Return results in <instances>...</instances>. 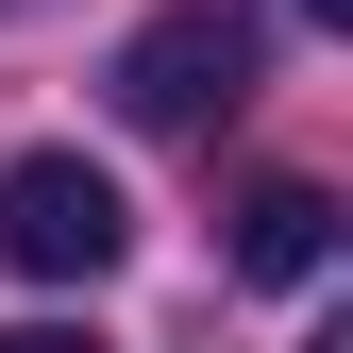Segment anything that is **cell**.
Here are the masks:
<instances>
[{"label":"cell","mask_w":353,"mask_h":353,"mask_svg":"<svg viewBox=\"0 0 353 353\" xmlns=\"http://www.w3.org/2000/svg\"><path fill=\"white\" fill-rule=\"evenodd\" d=\"M252 51H270V34H252L236 0H168L135 51H118V118H135V135H202V118L252 101Z\"/></svg>","instance_id":"6da1fadb"},{"label":"cell","mask_w":353,"mask_h":353,"mask_svg":"<svg viewBox=\"0 0 353 353\" xmlns=\"http://www.w3.org/2000/svg\"><path fill=\"white\" fill-rule=\"evenodd\" d=\"M118 252H135V202H118L84 152H17V168H0V270H34V286H101Z\"/></svg>","instance_id":"7a4b0ae2"},{"label":"cell","mask_w":353,"mask_h":353,"mask_svg":"<svg viewBox=\"0 0 353 353\" xmlns=\"http://www.w3.org/2000/svg\"><path fill=\"white\" fill-rule=\"evenodd\" d=\"M320 252H336V202H320V185H252V202H236V270H252V286H303Z\"/></svg>","instance_id":"3957f363"},{"label":"cell","mask_w":353,"mask_h":353,"mask_svg":"<svg viewBox=\"0 0 353 353\" xmlns=\"http://www.w3.org/2000/svg\"><path fill=\"white\" fill-rule=\"evenodd\" d=\"M0 353H101V336H68V320H17V336H0Z\"/></svg>","instance_id":"277c9868"},{"label":"cell","mask_w":353,"mask_h":353,"mask_svg":"<svg viewBox=\"0 0 353 353\" xmlns=\"http://www.w3.org/2000/svg\"><path fill=\"white\" fill-rule=\"evenodd\" d=\"M320 17H336V0H320Z\"/></svg>","instance_id":"5b68a950"}]
</instances>
